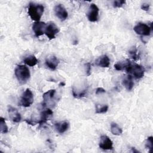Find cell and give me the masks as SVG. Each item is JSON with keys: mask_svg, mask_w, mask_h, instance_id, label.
<instances>
[{"mask_svg": "<svg viewBox=\"0 0 153 153\" xmlns=\"http://www.w3.org/2000/svg\"><path fill=\"white\" fill-rule=\"evenodd\" d=\"M145 146L146 148L149 149V152H152V148H153V137L152 136H149L147 138L146 140Z\"/></svg>", "mask_w": 153, "mask_h": 153, "instance_id": "25", "label": "cell"}, {"mask_svg": "<svg viewBox=\"0 0 153 153\" xmlns=\"http://www.w3.org/2000/svg\"><path fill=\"white\" fill-rule=\"evenodd\" d=\"M128 74L131 75L135 79H138L142 78L145 72V69L143 66L138 64H131L126 71Z\"/></svg>", "mask_w": 153, "mask_h": 153, "instance_id": "3", "label": "cell"}, {"mask_svg": "<svg viewBox=\"0 0 153 153\" xmlns=\"http://www.w3.org/2000/svg\"><path fill=\"white\" fill-rule=\"evenodd\" d=\"M59 27L54 22H50L46 25L45 34L50 40H51L56 38V35L59 32Z\"/></svg>", "mask_w": 153, "mask_h": 153, "instance_id": "6", "label": "cell"}, {"mask_svg": "<svg viewBox=\"0 0 153 153\" xmlns=\"http://www.w3.org/2000/svg\"><path fill=\"white\" fill-rule=\"evenodd\" d=\"M106 93V90L102 88V87H98L96 90V94H102V93Z\"/></svg>", "mask_w": 153, "mask_h": 153, "instance_id": "29", "label": "cell"}, {"mask_svg": "<svg viewBox=\"0 0 153 153\" xmlns=\"http://www.w3.org/2000/svg\"><path fill=\"white\" fill-rule=\"evenodd\" d=\"M8 112L9 114V117L11 120L14 123H19L22 120V117L20 114L19 112L17 109L15 108L8 105Z\"/></svg>", "mask_w": 153, "mask_h": 153, "instance_id": "12", "label": "cell"}, {"mask_svg": "<svg viewBox=\"0 0 153 153\" xmlns=\"http://www.w3.org/2000/svg\"><path fill=\"white\" fill-rule=\"evenodd\" d=\"M54 11L56 16L61 20H65L68 17V13L66 11L65 7L61 4H59L54 6Z\"/></svg>", "mask_w": 153, "mask_h": 153, "instance_id": "8", "label": "cell"}, {"mask_svg": "<svg viewBox=\"0 0 153 153\" xmlns=\"http://www.w3.org/2000/svg\"><path fill=\"white\" fill-rule=\"evenodd\" d=\"M87 89H84V90H82L81 91L78 93V92H76V91L74 90V88H73L72 90V95H73L74 97L77 98V99H80V98L83 97L85 96V95L86 93H87Z\"/></svg>", "mask_w": 153, "mask_h": 153, "instance_id": "24", "label": "cell"}, {"mask_svg": "<svg viewBox=\"0 0 153 153\" xmlns=\"http://www.w3.org/2000/svg\"><path fill=\"white\" fill-rule=\"evenodd\" d=\"M55 93H56V90L54 89H51L45 92L42 95V99H43L42 106L43 105L45 106L47 104V103L51 101L54 97Z\"/></svg>", "mask_w": 153, "mask_h": 153, "instance_id": "16", "label": "cell"}, {"mask_svg": "<svg viewBox=\"0 0 153 153\" xmlns=\"http://www.w3.org/2000/svg\"><path fill=\"white\" fill-rule=\"evenodd\" d=\"M25 121L26 123H27V124H28L29 125H31V126H35L36 124H37V122L33 121L32 120H27V119H26Z\"/></svg>", "mask_w": 153, "mask_h": 153, "instance_id": "30", "label": "cell"}, {"mask_svg": "<svg viewBox=\"0 0 153 153\" xmlns=\"http://www.w3.org/2000/svg\"><path fill=\"white\" fill-rule=\"evenodd\" d=\"M108 108H109V106L108 105L96 104L95 112L96 114H104L108 111Z\"/></svg>", "mask_w": 153, "mask_h": 153, "instance_id": "21", "label": "cell"}, {"mask_svg": "<svg viewBox=\"0 0 153 153\" xmlns=\"http://www.w3.org/2000/svg\"><path fill=\"white\" fill-rule=\"evenodd\" d=\"M0 130L1 133L3 134H5L8 131V128L5 123V118L2 117L0 118Z\"/></svg>", "mask_w": 153, "mask_h": 153, "instance_id": "23", "label": "cell"}, {"mask_svg": "<svg viewBox=\"0 0 153 153\" xmlns=\"http://www.w3.org/2000/svg\"><path fill=\"white\" fill-rule=\"evenodd\" d=\"M69 123L67 121H63L54 124V127L56 130L60 134L65 133L69 128Z\"/></svg>", "mask_w": 153, "mask_h": 153, "instance_id": "15", "label": "cell"}, {"mask_svg": "<svg viewBox=\"0 0 153 153\" xmlns=\"http://www.w3.org/2000/svg\"><path fill=\"white\" fill-rule=\"evenodd\" d=\"M27 11L32 20L35 22H39L44 11V7L42 4L30 2L29 4Z\"/></svg>", "mask_w": 153, "mask_h": 153, "instance_id": "1", "label": "cell"}, {"mask_svg": "<svg viewBox=\"0 0 153 153\" xmlns=\"http://www.w3.org/2000/svg\"><path fill=\"white\" fill-rule=\"evenodd\" d=\"M131 62L128 60H124L120 62H117L114 65V68L117 71H123V70H127V69L129 67V66L131 65Z\"/></svg>", "mask_w": 153, "mask_h": 153, "instance_id": "18", "label": "cell"}, {"mask_svg": "<svg viewBox=\"0 0 153 153\" xmlns=\"http://www.w3.org/2000/svg\"><path fill=\"white\" fill-rule=\"evenodd\" d=\"M128 53L130 57L134 60H137L139 59V56L137 53V49L136 46L131 47L128 50Z\"/></svg>", "mask_w": 153, "mask_h": 153, "instance_id": "22", "label": "cell"}, {"mask_svg": "<svg viewBox=\"0 0 153 153\" xmlns=\"http://www.w3.org/2000/svg\"><path fill=\"white\" fill-rule=\"evenodd\" d=\"M23 62L29 66H34L38 63V61L35 56L30 55L23 59Z\"/></svg>", "mask_w": 153, "mask_h": 153, "instance_id": "19", "label": "cell"}, {"mask_svg": "<svg viewBox=\"0 0 153 153\" xmlns=\"http://www.w3.org/2000/svg\"><path fill=\"white\" fill-rule=\"evenodd\" d=\"M33 102V94L29 88H26L23 93L20 100V105L25 108L31 106Z\"/></svg>", "mask_w": 153, "mask_h": 153, "instance_id": "4", "label": "cell"}, {"mask_svg": "<svg viewBox=\"0 0 153 153\" xmlns=\"http://www.w3.org/2000/svg\"><path fill=\"white\" fill-rule=\"evenodd\" d=\"M45 65L51 70L54 71L59 65V60L55 56H50L45 59Z\"/></svg>", "mask_w": 153, "mask_h": 153, "instance_id": "11", "label": "cell"}, {"mask_svg": "<svg viewBox=\"0 0 153 153\" xmlns=\"http://www.w3.org/2000/svg\"><path fill=\"white\" fill-rule=\"evenodd\" d=\"M126 4V1L124 0H117L114 1L112 3V5L114 8H121Z\"/></svg>", "mask_w": 153, "mask_h": 153, "instance_id": "26", "label": "cell"}, {"mask_svg": "<svg viewBox=\"0 0 153 153\" xmlns=\"http://www.w3.org/2000/svg\"><path fill=\"white\" fill-rule=\"evenodd\" d=\"M123 84L128 91H131L134 86L133 76L128 74L123 79Z\"/></svg>", "mask_w": 153, "mask_h": 153, "instance_id": "17", "label": "cell"}, {"mask_svg": "<svg viewBox=\"0 0 153 153\" xmlns=\"http://www.w3.org/2000/svg\"><path fill=\"white\" fill-rule=\"evenodd\" d=\"M47 24L43 22H35L32 25V30L36 37H39L45 33Z\"/></svg>", "mask_w": 153, "mask_h": 153, "instance_id": "10", "label": "cell"}, {"mask_svg": "<svg viewBox=\"0 0 153 153\" xmlns=\"http://www.w3.org/2000/svg\"><path fill=\"white\" fill-rule=\"evenodd\" d=\"M53 112L49 108L44 110L41 113V117L39 121H37L38 124H39L40 126L42 124H44L47 123V121L50 118H51L53 116Z\"/></svg>", "mask_w": 153, "mask_h": 153, "instance_id": "13", "label": "cell"}, {"mask_svg": "<svg viewBox=\"0 0 153 153\" xmlns=\"http://www.w3.org/2000/svg\"><path fill=\"white\" fill-rule=\"evenodd\" d=\"M99 8L94 4H91L87 13L88 20L91 22H95L98 20Z\"/></svg>", "mask_w": 153, "mask_h": 153, "instance_id": "7", "label": "cell"}, {"mask_svg": "<svg viewBox=\"0 0 153 153\" xmlns=\"http://www.w3.org/2000/svg\"><path fill=\"white\" fill-rule=\"evenodd\" d=\"M100 148L103 150L113 149V142L111 139L106 135H102L100 138L99 143Z\"/></svg>", "mask_w": 153, "mask_h": 153, "instance_id": "9", "label": "cell"}, {"mask_svg": "<svg viewBox=\"0 0 153 153\" xmlns=\"http://www.w3.org/2000/svg\"><path fill=\"white\" fill-rule=\"evenodd\" d=\"M85 74L87 76H90L91 75V64L90 63L88 62L85 64Z\"/></svg>", "mask_w": 153, "mask_h": 153, "instance_id": "27", "label": "cell"}, {"mask_svg": "<svg viewBox=\"0 0 153 153\" xmlns=\"http://www.w3.org/2000/svg\"><path fill=\"white\" fill-rule=\"evenodd\" d=\"M131 149H132V151H133V152H139V151H137V150H136V149H135V148L132 147V148H131Z\"/></svg>", "mask_w": 153, "mask_h": 153, "instance_id": "31", "label": "cell"}, {"mask_svg": "<svg viewBox=\"0 0 153 153\" xmlns=\"http://www.w3.org/2000/svg\"><path fill=\"white\" fill-rule=\"evenodd\" d=\"M111 133L116 136H119L123 133V130L119 127V126L115 123H111Z\"/></svg>", "mask_w": 153, "mask_h": 153, "instance_id": "20", "label": "cell"}, {"mask_svg": "<svg viewBox=\"0 0 153 153\" xmlns=\"http://www.w3.org/2000/svg\"><path fill=\"white\" fill-rule=\"evenodd\" d=\"M15 76L21 84H24L30 79V73L29 68L25 65H18L14 71Z\"/></svg>", "mask_w": 153, "mask_h": 153, "instance_id": "2", "label": "cell"}, {"mask_svg": "<svg viewBox=\"0 0 153 153\" xmlns=\"http://www.w3.org/2000/svg\"><path fill=\"white\" fill-rule=\"evenodd\" d=\"M95 64L101 68H108L110 65L109 58L106 55H102L96 60Z\"/></svg>", "mask_w": 153, "mask_h": 153, "instance_id": "14", "label": "cell"}, {"mask_svg": "<svg viewBox=\"0 0 153 153\" xmlns=\"http://www.w3.org/2000/svg\"><path fill=\"white\" fill-rule=\"evenodd\" d=\"M134 31L139 35L142 36H149L151 32V26H149L148 25L143 23H138L134 27Z\"/></svg>", "mask_w": 153, "mask_h": 153, "instance_id": "5", "label": "cell"}, {"mask_svg": "<svg viewBox=\"0 0 153 153\" xmlns=\"http://www.w3.org/2000/svg\"><path fill=\"white\" fill-rule=\"evenodd\" d=\"M149 4H147V3H143V4H142L141 5V9L144 10V11H148L149 9Z\"/></svg>", "mask_w": 153, "mask_h": 153, "instance_id": "28", "label": "cell"}]
</instances>
